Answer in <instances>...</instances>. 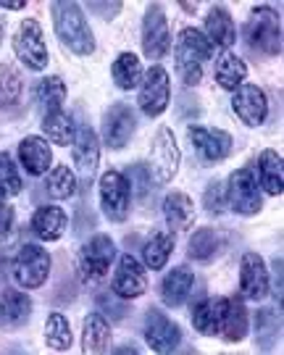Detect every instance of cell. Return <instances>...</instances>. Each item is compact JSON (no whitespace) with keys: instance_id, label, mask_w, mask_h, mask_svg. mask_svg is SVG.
<instances>
[{"instance_id":"cell-29","label":"cell","mask_w":284,"mask_h":355,"mask_svg":"<svg viewBox=\"0 0 284 355\" xmlns=\"http://www.w3.org/2000/svg\"><path fill=\"white\" fill-rule=\"evenodd\" d=\"M213 76H216V82H219L221 87L229 89V92H234L240 85H245L247 66H245V61L237 55V53L224 51L219 58H216V71H213Z\"/></svg>"},{"instance_id":"cell-42","label":"cell","mask_w":284,"mask_h":355,"mask_svg":"<svg viewBox=\"0 0 284 355\" xmlns=\"http://www.w3.org/2000/svg\"><path fill=\"white\" fill-rule=\"evenodd\" d=\"M203 205H206L211 214H221L227 208V192H224L221 182H211L208 184L206 195H203Z\"/></svg>"},{"instance_id":"cell-26","label":"cell","mask_w":284,"mask_h":355,"mask_svg":"<svg viewBox=\"0 0 284 355\" xmlns=\"http://www.w3.org/2000/svg\"><path fill=\"white\" fill-rule=\"evenodd\" d=\"M163 218L171 232H184L195 224V203L184 192H171L163 200Z\"/></svg>"},{"instance_id":"cell-8","label":"cell","mask_w":284,"mask_h":355,"mask_svg":"<svg viewBox=\"0 0 284 355\" xmlns=\"http://www.w3.org/2000/svg\"><path fill=\"white\" fill-rule=\"evenodd\" d=\"M179 161H181V153H179V145H177L174 132L168 127L158 129V135H155V140H153V148H150V166H148L153 182L168 184V182L174 179V174H177V168H179Z\"/></svg>"},{"instance_id":"cell-5","label":"cell","mask_w":284,"mask_h":355,"mask_svg":"<svg viewBox=\"0 0 284 355\" xmlns=\"http://www.w3.org/2000/svg\"><path fill=\"white\" fill-rule=\"evenodd\" d=\"M224 192H227V205L232 208L234 214L253 216L263 208L258 179H256V171H253L250 166L232 171V177H229V182H227Z\"/></svg>"},{"instance_id":"cell-12","label":"cell","mask_w":284,"mask_h":355,"mask_svg":"<svg viewBox=\"0 0 284 355\" xmlns=\"http://www.w3.org/2000/svg\"><path fill=\"white\" fill-rule=\"evenodd\" d=\"M145 343L158 355H171L181 343V329L158 308H150L145 316Z\"/></svg>"},{"instance_id":"cell-32","label":"cell","mask_w":284,"mask_h":355,"mask_svg":"<svg viewBox=\"0 0 284 355\" xmlns=\"http://www.w3.org/2000/svg\"><path fill=\"white\" fill-rule=\"evenodd\" d=\"M221 248H224V240H221V234L216 229H197L193 237H190V245H187V255L193 258V261H200V263H206L211 258H216L221 253Z\"/></svg>"},{"instance_id":"cell-3","label":"cell","mask_w":284,"mask_h":355,"mask_svg":"<svg viewBox=\"0 0 284 355\" xmlns=\"http://www.w3.org/2000/svg\"><path fill=\"white\" fill-rule=\"evenodd\" d=\"M247 45L260 55H279L282 53V19L269 6L253 8L245 26Z\"/></svg>"},{"instance_id":"cell-22","label":"cell","mask_w":284,"mask_h":355,"mask_svg":"<svg viewBox=\"0 0 284 355\" xmlns=\"http://www.w3.org/2000/svg\"><path fill=\"white\" fill-rule=\"evenodd\" d=\"M206 40L213 45V48H224L229 51L234 42H237V26H234V19L229 16V11L224 6H213L206 16Z\"/></svg>"},{"instance_id":"cell-39","label":"cell","mask_w":284,"mask_h":355,"mask_svg":"<svg viewBox=\"0 0 284 355\" xmlns=\"http://www.w3.org/2000/svg\"><path fill=\"white\" fill-rule=\"evenodd\" d=\"M21 187H24V182L13 166V158L0 150V198H13L21 192Z\"/></svg>"},{"instance_id":"cell-4","label":"cell","mask_w":284,"mask_h":355,"mask_svg":"<svg viewBox=\"0 0 284 355\" xmlns=\"http://www.w3.org/2000/svg\"><path fill=\"white\" fill-rule=\"evenodd\" d=\"M51 253L42 245L26 242L13 258V279L19 282L24 290H37L51 277Z\"/></svg>"},{"instance_id":"cell-6","label":"cell","mask_w":284,"mask_h":355,"mask_svg":"<svg viewBox=\"0 0 284 355\" xmlns=\"http://www.w3.org/2000/svg\"><path fill=\"white\" fill-rule=\"evenodd\" d=\"M13 51L19 55V61L32 69V71H42L48 69V61H51V53H48V45H45V35H42V26H39L37 19H24L16 37H13Z\"/></svg>"},{"instance_id":"cell-15","label":"cell","mask_w":284,"mask_h":355,"mask_svg":"<svg viewBox=\"0 0 284 355\" xmlns=\"http://www.w3.org/2000/svg\"><path fill=\"white\" fill-rule=\"evenodd\" d=\"M148 292V274L145 266L132 253H124L118 258L116 277H114V295L121 300H134Z\"/></svg>"},{"instance_id":"cell-34","label":"cell","mask_w":284,"mask_h":355,"mask_svg":"<svg viewBox=\"0 0 284 355\" xmlns=\"http://www.w3.org/2000/svg\"><path fill=\"white\" fill-rule=\"evenodd\" d=\"M35 101L45 108V114L64 111L66 82L61 79V76H45V79H39L37 87H35Z\"/></svg>"},{"instance_id":"cell-27","label":"cell","mask_w":284,"mask_h":355,"mask_svg":"<svg viewBox=\"0 0 284 355\" xmlns=\"http://www.w3.org/2000/svg\"><path fill=\"white\" fill-rule=\"evenodd\" d=\"M282 337V313L274 308H260L256 313V345L260 353H272Z\"/></svg>"},{"instance_id":"cell-10","label":"cell","mask_w":284,"mask_h":355,"mask_svg":"<svg viewBox=\"0 0 284 355\" xmlns=\"http://www.w3.org/2000/svg\"><path fill=\"white\" fill-rule=\"evenodd\" d=\"M171 51V32H168V19L163 8L153 3L148 6L145 19H142V53L150 61H161Z\"/></svg>"},{"instance_id":"cell-23","label":"cell","mask_w":284,"mask_h":355,"mask_svg":"<svg viewBox=\"0 0 284 355\" xmlns=\"http://www.w3.org/2000/svg\"><path fill=\"white\" fill-rule=\"evenodd\" d=\"M66 224H69V218H66L64 208H58V205H42V208L35 211L29 227H32V232L42 242H55L64 237Z\"/></svg>"},{"instance_id":"cell-11","label":"cell","mask_w":284,"mask_h":355,"mask_svg":"<svg viewBox=\"0 0 284 355\" xmlns=\"http://www.w3.org/2000/svg\"><path fill=\"white\" fill-rule=\"evenodd\" d=\"M116 258V245L108 234H92L79 250V268L87 279H103Z\"/></svg>"},{"instance_id":"cell-38","label":"cell","mask_w":284,"mask_h":355,"mask_svg":"<svg viewBox=\"0 0 284 355\" xmlns=\"http://www.w3.org/2000/svg\"><path fill=\"white\" fill-rule=\"evenodd\" d=\"M247 334V311L240 300H232L229 305V313H227V321H224V329H221V337L229 340V343H240L245 340Z\"/></svg>"},{"instance_id":"cell-35","label":"cell","mask_w":284,"mask_h":355,"mask_svg":"<svg viewBox=\"0 0 284 355\" xmlns=\"http://www.w3.org/2000/svg\"><path fill=\"white\" fill-rule=\"evenodd\" d=\"M24 95V79L8 64H0V108H16Z\"/></svg>"},{"instance_id":"cell-37","label":"cell","mask_w":284,"mask_h":355,"mask_svg":"<svg viewBox=\"0 0 284 355\" xmlns=\"http://www.w3.org/2000/svg\"><path fill=\"white\" fill-rule=\"evenodd\" d=\"M71 324H69V318L64 313H51L48 321H45V343L48 347L53 350H58V353H64L71 347Z\"/></svg>"},{"instance_id":"cell-40","label":"cell","mask_w":284,"mask_h":355,"mask_svg":"<svg viewBox=\"0 0 284 355\" xmlns=\"http://www.w3.org/2000/svg\"><path fill=\"white\" fill-rule=\"evenodd\" d=\"M127 182H130V190H132V198H145L150 187H153V177H150V171H148V166L145 164H134L127 168Z\"/></svg>"},{"instance_id":"cell-20","label":"cell","mask_w":284,"mask_h":355,"mask_svg":"<svg viewBox=\"0 0 284 355\" xmlns=\"http://www.w3.org/2000/svg\"><path fill=\"white\" fill-rule=\"evenodd\" d=\"M19 161H21L26 174H32V177L48 174L53 166V150L48 140L35 137V135L24 137V140L19 142Z\"/></svg>"},{"instance_id":"cell-19","label":"cell","mask_w":284,"mask_h":355,"mask_svg":"<svg viewBox=\"0 0 284 355\" xmlns=\"http://www.w3.org/2000/svg\"><path fill=\"white\" fill-rule=\"evenodd\" d=\"M71 155H74V166L85 179H90L98 171L100 164V140L90 127H79L77 137L71 142Z\"/></svg>"},{"instance_id":"cell-25","label":"cell","mask_w":284,"mask_h":355,"mask_svg":"<svg viewBox=\"0 0 284 355\" xmlns=\"http://www.w3.org/2000/svg\"><path fill=\"white\" fill-rule=\"evenodd\" d=\"M195 284V274L187 266H177L171 268L166 277H163V284H161V300L168 305V308H179L187 295Z\"/></svg>"},{"instance_id":"cell-41","label":"cell","mask_w":284,"mask_h":355,"mask_svg":"<svg viewBox=\"0 0 284 355\" xmlns=\"http://www.w3.org/2000/svg\"><path fill=\"white\" fill-rule=\"evenodd\" d=\"M95 303H98V313H100V316H108L111 321H121V318L130 313L127 300L116 297L114 292H100Z\"/></svg>"},{"instance_id":"cell-7","label":"cell","mask_w":284,"mask_h":355,"mask_svg":"<svg viewBox=\"0 0 284 355\" xmlns=\"http://www.w3.org/2000/svg\"><path fill=\"white\" fill-rule=\"evenodd\" d=\"M137 103H140L142 114L150 116V119L161 116L168 108V103H171V79H168V71L161 64H153L142 74Z\"/></svg>"},{"instance_id":"cell-47","label":"cell","mask_w":284,"mask_h":355,"mask_svg":"<svg viewBox=\"0 0 284 355\" xmlns=\"http://www.w3.org/2000/svg\"><path fill=\"white\" fill-rule=\"evenodd\" d=\"M0 8H3V11H21L24 3H0Z\"/></svg>"},{"instance_id":"cell-14","label":"cell","mask_w":284,"mask_h":355,"mask_svg":"<svg viewBox=\"0 0 284 355\" xmlns=\"http://www.w3.org/2000/svg\"><path fill=\"white\" fill-rule=\"evenodd\" d=\"M234 114L240 116V121L247 127H260L269 116V98L258 85H240L234 89L232 98Z\"/></svg>"},{"instance_id":"cell-24","label":"cell","mask_w":284,"mask_h":355,"mask_svg":"<svg viewBox=\"0 0 284 355\" xmlns=\"http://www.w3.org/2000/svg\"><path fill=\"white\" fill-rule=\"evenodd\" d=\"M111 324L100 313H90L82 324V350L85 355H105L111 347Z\"/></svg>"},{"instance_id":"cell-2","label":"cell","mask_w":284,"mask_h":355,"mask_svg":"<svg viewBox=\"0 0 284 355\" xmlns=\"http://www.w3.org/2000/svg\"><path fill=\"white\" fill-rule=\"evenodd\" d=\"M213 45L206 40V35L195 26H184L174 45V55H177V74L187 87L200 85L203 79V64L211 58Z\"/></svg>"},{"instance_id":"cell-9","label":"cell","mask_w":284,"mask_h":355,"mask_svg":"<svg viewBox=\"0 0 284 355\" xmlns=\"http://www.w3.org/2000/svg\"><path fill=\"white\" fill-rule=\"evenodd\" d=\"M132 205V190L130 182L121 171H105L100 177V208L108 221H124L130 216Z\"/></svg>"},{"instance_id":"cell-31","label":"cell","mask_w":284,"mask_h":355,"mask_svg":"<svg viewBox=\"0 0 284 355\" xmlns=\"http://www.w3.org/2000/svg\"><path fill=\"white\" fill-rule=\"evenodd\" d=\"M42 132H45V137L53 142V145H64L69 148L74 137H77V124H74V119L64 111H53V114H45L42 119Z\"/></svg>"},{"instance_id":"cell-45","label":"cell","mask_w":284,"mask_h":355,"mask_svg":"<svg viewBox=\"0 0 284 355\" xmlns=\"http://www.w3.org/2000/svg\"><path fill=\"white\" fill-rule=\"evenodd\" d=\"M272 271H274V295H276V300L282 305V255L274 258Z\"/></svg>"},{"instance_id":"cell-36","label":"cell","mask_w":284,"mask_h":355,"mask_svg":"<svg viewBox=\"0 0 284 355\" xmlns=\"http://www.w3.org/2000/svg\"><path fill=\"white\" fill-rule=\"evenodd\" d=\"M45 190H48L53 200H66V198H71L77 192V174L69 166H53L48 171Z\"/></svg>"},{"instance_id":"cell-13","label":"cell","mask_w":284,"mask_h":355,"mask_svg":"<svg viewBox=\"0 0 284 355\" xmlns=\"http://www.w3.org/2000/svg\"><path fill=\"white\" fill-rule=\"evenodd\" d=\"M137 129V116L127 103H114L103 116V140L108 148L121 150Z\"/></svg>"},{"instance_id":"cell-28","label":"cell","mask_w":284,"mask_h":355,"mask_svg":"<svg viewBox=\"0 0 284 355\" xmlns=\"http://www.w3.org/2000/svg\"><path fill=\"white\" fill-rule=\"evenodd\" d=\"M260 187L269 195H282L284 190V161L276 150H263L258 155V177Z\"/></svg>"},{"instance_id":"cell-1","label":"cell","mask_w":284,"mask_h":355,"mask_svg":"<svg viewBox=\"0 0 284 355\" xmlns=\"http://www.w3.org/2000/svg\"><path fill=\"white\" fill-rule=\"evenodd\" d=\"M51 13L55 35L69 51L77 53V55H92L95 53V35H92L90 21H87L79 3L58 0L51 6Z\"/></svg>"},{"instance_id":"cell-33","label":"cell","mask_w":284,"mask_h":355,"mask_svg":"<svg viewBox=\"0 0 284 355\" xmlns=\"http://www.w3.org/2000/svg\"><path fill=\"white\" fill-rule=\"evenodd\" d=\"M111 76L118 89H134L142 82V64L134 53H118V58L111 66Z\"/></svg>"},{"instance_id":"cell-18","label":"cell","mask_w":284,"mask_h":355,"mask_svg":"<svg viewBox=\"0 0 284 355\" xmlns=\"http://www.w3.org/2000/svg\"><path fill=\"white\" fill-rule=\"evenodd\" d=\"M229 305H232L229 297H206V300H200L193 308V327L200 334H208V337L221 334L227 313H229Z\"/></svg>"},{"instance_id":"cell-49","label":"cell","mask_w":284,"mask_h":355,"mask_svg":"<svg viewBox=\"0 0 284 355\" xmlns=\"http://www.w3.org/2000/svg\"><path fill=\"white\" fill-rule=\"evenodd\" d=\"M0 42H3V24H0Z\"/></svg>"},{"instance_id":"cell-48","label":"cell","mask_w":284,"mask_h":355,"mask_svg":"<svg viewBox=\"0 0 284 355\" xmlns=\"http://www.w3.org/2000/svg\"><path fill=\"white\" fill-rule=\"evenodd\" d=\"M3 355H29V353H24L21 347H8V350H6Z\"/></svg>"},{"instance_id":"cell-46","label":"cell","mask_w":284,"mask_h":355,"mask_svg":"<svg viewBox=\"0 0 284 355\" xmlns=\"http://www.w3.org/2000/svg\"><path fill=\"white\" fill-rule=\"evenodd\" d=\"M114 355H140V350H137L134 345H124V347H118Z\"/></svg>"},{"instance_id":"cell-44","label":"cell","mask_w":284,"mask_h":355,"mask_svg":"<svg viewBox=\"0 0 284 355\" xmlns=\"http://www.w3.org/2000/svg\"><path fill=\"white\" fill-rule=\"evenodd\" d=\"M87 8H90L92 13H98L100 19L108 21V19H114V16L121 11V3H90Z\"/></svg>"},{"instance_id":"cell-21","label":"cell","mask_w":284,"mask_h":355,"mask_svg":"<svg viewBox=\"0 0 284 355\" xmlns=\"http://www.w3.org/2000/svg\"><path fill=\"white\" fill-rule=\"evenodd\" d=\"M29 316H32V300L26 292L11 290V287L0 292V327L6 329L24 327Z\"/></svg>"},{"instance_id":"cell-30","label":"cell","mask_w":284,"mask_h":355,"mask_svg":"<svg viewBox=\"0 0 284 355\" xmlns=\"http://www.w3.org/2000/svg\"><path fill=\"white\" fill-rule=\"evenodd\" d=\"M174 253V234L171 232H155L150 240L142 245V261L150 271H161Z\"/></svg>"},{"instance_id":"cell-17","label":"cell","mask_w":284,"mask_h":355,"mask_svg":"<svg viewBox=\"0 0 284 355\" xmlns=\"http://www.w3.org/2000/svg\"><path fill=\"white\" fill-rule=\"evenodd\" d=\"M187 137L193 142V148L206 161H224L229 153H232V135L224 132V129H211V127H190L187 129Z\"/></svg>"},{"instance_id":"cell-43","label":"cell","mask_w":284,"mask_h":355,"mask_svg":"<svg viewBox=\"0 0 284 355\" xmlns=\"http://www.w3.org/2000/svg\"><path fill=\"white\" fill-rule=\"evenodd\" d=\"M13 229V208L0 198V240L8 237Z\"/></svg>"},{"instance_id":"cell-16","label":"cell","mask_w":284,"mask_h":355,"mask_svg":"<svg viewBox=\"0 0 284 355\" xmlns=\"http://www.w3.org/2000/svg\"><path fill=\"white\" fill-rule=\"evenodd\" d=\"M269 268L258 253H245L240 261V292L245 300H263L269 295Z\"/></svg>"}]
</instances>
